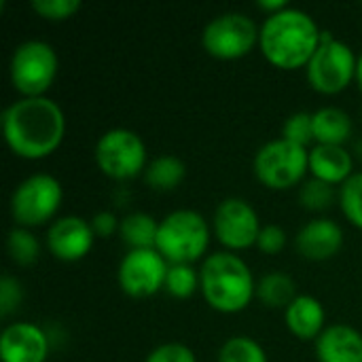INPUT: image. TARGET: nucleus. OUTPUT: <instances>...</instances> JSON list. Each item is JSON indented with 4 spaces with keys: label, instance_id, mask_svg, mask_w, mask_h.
I'll return each instance as SVG.
<instances>
[{
    "label": "nucleus",
    "instance_id": "33",
    "mask_svg": "<svg viewBox=\"0 0 362 362\" xmlns=\"http://www.w3.org/2000/svg\"><path fill=\"white\" fill-rule=\"evenodd\" d=\"M119 227H121V221H119L112 212H108V210L95 212L93 218H91V229H93V233L100 235V238H110V235H115V233L119 231Z\"/></svg>",
    "mask_w": 362,
    "mask_h": 362
},
{
    "label": "nucleus",
    "instance_id": "21",
    "mask_svg": "<svg viewBox=\"0 0 362 362\" xmlns=\"http://www.w3.org/2000/svg\"><path fill=\"white\" fill-rule=\"evenodd\" d=\"M157 231H159V221L146 212H132L121 218L119 233L123 242L129 246V250H144V248H155L157 244Z\"/></svg>",
    "mask_w": 362,
    "mask_h": 362
},
{
    "label": "nucleus",
    "instance_id": "3",
    "mask_svg": "<svg viewBox=\"0 0 362 362\" xmlns=\"http://www.w3.org/2000/svg\"><path fill=\"white\" fill-rule=\"evenodd\" d=\"M199 288L204 299L223 314L244 310L257 293L248 265L229 250L214 252L204 261L199 269Z\"/></svg>",
    "mask_w": 362,
    "mask_h": 362
},
{
    "label": "nucleus",
    "instance_id": "17",
    "mask_svg": "<svg viewBox=\"0 0 362 362\" xmlns=\"http://www.w3.org/2000/svg\"><path fill=\"white\" fill-rule=\"evenodd\" d=\"M352 155L341 144H316L310 151V172L329 185H344L352 172Z\"/></svg>",
    "mask_w": 362,
    "mask_h": 362
},
{
    "label": "nucleus",
    "instance_id": "23",
    "mask_svg": "<svg viewBox=\"0 0 362 362\" xmlns=\"http://www.w3.org/2000/svg\"><path fill=\"white\" fill-rule=\"evenodd\" d=\"M218 362H267V354L252 337L235 335L221 346Z\"/></svg>",
    "mask_w": 362,
    "mask_h": 362
},
{
    "label": "nucleus",
    "instance_id": "5",
    "mask_svg": "<svg viewBox=\"0 0 362 362\" xmlns=\"http://www.w3.org/2000/svg\"><path fill=\"white\" fill-rule=\"evenodd\" d=\"M57 74L55 49L38 38L19 42L8 62V76L13 87L23 98L45 95Z\"/></svg>",
    "mask_w": 362,
    "mask_h": 362
},
{
    "label": "nucleus",
    "instance_id": "12",
    "mask_svg": "<svg viewBox=\"0 0 362 362\" xmlns=\"http://www.w3.org/2000/svg\"><path fill=\"white\" fill-rule=\"evenodd\" d=\"M214 233L231 250H244L257 244L261 223L257 210L242 197H227L214 210Z\"/></svg>",
    "mask_w": 362,
    "mask_h": 362
},
{
    "label": "nucleus",
    "instance_id": "9",
    "mask_svg": "<svg viewBox=\"0 0 362 362\" xmlns=\"http://www.w3.org/2000/svg\"><path fill=\"white\" fill-rule=\"evenodd\" d=\"M64 197L62 185L51 174H32L11 193V214L19 227H36L47 223L59 208Z\"/></svg>",
    "mask_w": 362,
    "mask_h": 362
},
{
    "label": "nucleus",
    "instance_id": "14",
    "mask_svg": "<svg viewBox=\"0 0 362 362\" xmlns=\"http://www.w3.org/2000/svg\"><path fill=\"white\" fill-rule=\"evenodd\" d=\"M49 354V339L45 331L32 322L6 325L0 333L2 362H45Z\"/></svg>",
    "mask_w": 362,
    "mask_h": 362
},
{
    "label": "nucleus",
    "instance_id": "2",
    "mask_svg": "<svg viewBox=\"0 0 362 362\" xmlns=\"http://www.w3.org/2000/svg\"><path fill=\"white\" fill-rule=\"evenodd\" d=\"M320 34L322 30L310 13L286 6L267 15L259 32V45L274 66L293 70L308 66L320 45Z\"/></svg>",
    "mask_w": 362,
    "mask_h": 362
},
{
    "label": "nucleus",
    "instance_id": "18",
    "mask_svg": "<svg viewBox=\"0 0 362 362\" xmlns=\"http://www.w3.org/2000/svg\"><path fill=\"white\" fill-rule=\"evenodd\" d=\"M325 308L312 295H297V299L284 310L288 331L299 339H318L325 327Z\"/></svg>",
    "mask_w": 362,
    "mask_h": 362
},
{
    "label": "nucleus",
    "instance_id": "16",
    "mask_svg": "<svg viewBox=\"0 0 362 362\" xmlns=\"http://www.w3.org/2000/svg\"><path fill=\"white\" fill-rule=\"evenodd\" d=\"M318 362H362V335L348 325H331L316 339Z\"/></svg>",
    "mask_w": 362,
    "mask_h": 362
},
{
    "label": "nucleus",
    "instance_id": "20",
    "mask_svg": "<svg viewBox=\"0 0 362 362\" xmlns=\"http://www.w3.org/2000/svg\"><path fill=\"white\" fill-rule=\"evenodd\" d=\"M142 176H144V182L151 189H155V191H172L185 180L187 165H185V161L180 157L165 153V155H159L153 161H148Z\"/></svg>",
    "mask_w": 362,
    "mask_h": 362
},
{
    "label": "nucleus",
    "instance_id": "6",
    "mask_svg": "<svg viewBox=\"0 0 362 362\" xmlns=\"http://www.w3.org/2000/svg\"><path fill=\"white\" fill-rule=\"evenodd\" d=\"M356 62L352 47L322 30L320 45L308 62V78L320 93H339L356 76Z\"/></svg>",
    "mask_w": 362,
    "mask_h": 362
},
{
    "label": "nucleus",
    "instance_id": "13",
    "mask_svg": "<svg viewBox=\"0 0 362 362\" xmlns=\"http://www.w3.org/2000/svg\"><path fill=\"white\" fill-rule=\"evenodd\" d=\"M93 238L95 233L89 221L68 214L51 223L47 231V248L59 261H78L91 250Z\"/></svg>",
    "mask_w": 362,
    "mask_h": 362
},
{
    "label": "nucleus",
    "instance_id": "28",
    "mask_svg": "<svg viewBox=\"0 0 362 362\" xmlns=\"http://www.w3.org/2000/svg\"><path fill=\"white\" fill-rule=\"evenodd\" d=\"M282 138L299 146H308L314 138V112H293L282 123Z\"/></svg>",
    "mask_w": 362,
    "mask_h": 362
},
{
    "label": "nucleus",
    "instance_id": "29",
    "mask_svg": "<svg viewBox=\"0 0 362 362\" xmlns=\"http://www.w3.org/2000/svg\"><path fill=\"white\" fill-rule=\"evenodd\" d=\"M32 8L45 19H68L81 8V0H32Z\"/></svg>",
    "mask_w": 362,
    "mask_h": 362
},
{
    "label": "nucleus",
    "instance_id": "35",
    "mask_svg": "<svg viewBox=\"0 0 362 362\" xmlns=\"http://www.w3.org/2000/svg\"><path fill=\"white\" fill-rule=\"evenodd\" d=\"M356 81H358V85H361L362 89V51L361 55H358V62H356Z\"/></svg>",
    "mask_w": 362,
    "mask_h": 362
},
{
    "label": "nucleus",
    "instance_id": "25",
    "mask_svg": "<svg viewBox=\"0 0 362 362\" xmlns=\"http://www.w3.org/2000/svg\"><path fill=\"white\" fill-rule=\"evenodd\" d=\"M197 286H199V274L193 269V265H189V263H170L163 288L172 297L187 299L197 291Z\"/></svg>",
    "mask_w": 362,
    "mask_h": 362
},
{
    "label": "nucleus",
    "instance_id": "10",
    "mask_svg": "<svg viewBox=\"0 0 362 362\" xmlns=\"http://www.w3.org/2000/svg\"><path fill=\"white\" fill-rule=\"evenodd\" d=\"M259 28L255 19L240 11H227L212 17L204 32V49L218 59H235L246 55L259 42Z\"/></svg>",
    "mask_w": 362,
    "mask_h": 362
},
{
    "label": "nucleus",
    "instance_id": "8",
    "mask_svg": "<svg viewBox=\"0 0 362 362\" xmlns=\"http://www.w3.org/2000/svg\"><path fill=\"white\" fill-rule=\"evenodd\" d=\"M98 168L117 180L134 178L146 168V146L142 138L127 127H112L104 132L93 148Z\"/></svg>",
    "mask_w": 362,
    "mask_h": 362
},
{
    "label": "nucleus",
    "instance_id": "1",
    "mask_svg": "<svg viewBox=\"0 0 362 362\" xmlns=\"http://www.w3.org/2000/svg\"><path fill=\"white\" fill-rule=\"evenodd\" d=\"M66 129L59 104L47 95L19 98L2 112V134L11 151L25 159L51 155Z\"/></svg>",
    "mask_w": 362,
    "mask_h": 362
},
{
    "label": "nucleus",
    "instance_id": "19",
    "mask_svg": "<svg viewBox=\"0 0 362 362\" xmlns=\"http://www.w3.org/2000/svg\"><path fill=\"white\" fill-rule=\"evenodd\" d=\"M352 134V119L344 108L322 106L314 112V138L318 144H341Z\"/></svg>",
    "mask_w": 362,
    "mask_h": 362
},
{
    "label": "nucleus",
    "instance_id": "34",
    "mask_svg": "<svg viewBox=\"0 0 362 362\" xmlns=\"http://www.w3.org/2000/svg\"><path fill=\"white\" fill-rule=\"evenodd\" d=\"M259 6L265 8V11H272V13H278L282 8H286V0H259Z\"/></svg>",
    "mask_w": 362,
    "mask_h": 362
},
{
    "label": "nucleus",
    "instance_id": "4",
    "mask_svg": "<svg viewBox=\"0 0 362 362\" xmlns=\"http://www.w3.org/2000/svg\"><path fill=\"white\" fill-rule=\"evenodd\" d=\"M210 242V229L206 218L189 208L174 210L159 221L155 248L168 263H193L197 261Z\"/></svg>",
    "mask_w": 362,
    "mask_h": 362
},
{
    "label": "nucleus",
    "instance_id": "11",
    "mask_svg": "<svg viewBox=\"0 0 362 362\" xmlns=\"http://www.w3.org/2000/svg\"><path fill=\"white\" fill-rule=\"evenodd\" d=\"M170 263L161 257L157 248L129 250L119 263V284L121 288L136 299L155 295L165 284Z\"/></svg>",
    "mask_w": 362,
    "mask_h": 362
},
{
    "label": "nucleus",
    "instance_id": "30",
    "mask_svg": "<svg viewBox=\"0 0 362 362\" xmlns=\"http://www.w3.org/2000/svg\"><path fill=\"white\" fill-rule=\"evenodd\" d=\"M21 299H23L21 284L17 282V278L4 274V276L0 278V316H2V318L11 316V314L19 308Z\"/></svg>",
    "mask_w": 362,
    "mask_h": 362
},
{
    "label": "nucleus",
    "instance_id": "27",
    "mask_svg": "<svg viewBox=\"0 0 362 362\" xmlns=\"http://www.w3.org/2000/svg\"><path fill=\"white\" fill-rule=\"evenodd\" d=\"M333 199H335L333 185L325 182L320 178H310L299 189V202H301V206L308 208V210H314V212H320V210L331 208Z\"/></svg>",
    "mask_w": 362,
    "mask_h": 362
},
{
    "label": "nucleus",
    "instance_id": "26",
    "mask_svg": "<svg viewBox=\"0 0 362 362\" xmlns=\"http://www.w3.org/2000/svg\"><path fill=\"white\" fill-rule=\"evenodd\" d=\"M339 206L346 218L362 229V172L352 174L339 189Z\"/></svg>",
    "mask_w": 362,
    "mask_h": 362
},
{
    "label": "nucleus",
    "instance_id": "32",
    "mask_svg": "<svg viewBox=\"0 0 362 362\" xmlns=\"http://www.w3.org/2000/svg\"><path fill=\"white\" fill-rule=\"evenodd\" d=\"M257 246L267 255H276L286 246V231L276 223L263 225L261 233H259V240H257Z\"/></svg>",
    "mask_w": 362,
    "mask_h": 362
},
{
    "label": "nucleus",
    "instance_id": "22",
    "mask_svg": "<svg viewBox=\"0 0 362 362\" xmlns=\"http://www.w3.org/2000/svg\"><path fill=\"white\" fill-rule=\"evenodd\" d=\"M257 297L267 308H288L297 299V286L295 280L288 274L282 272H269L265 274L257 284Z\"/></svg>",
    "mask_w": 362,
    "mask_h": 362
},
{
    "label": "nucleus",
    "instance_id": "7",
    "mask_svg": "<svg viewBox=\"0 0 362 362\" xmlns=\"http://www.w3.org/2000/svg\"><path fill=\"white\" fill-rule=\"evenodd\" d=\"M257 178L269 189H288L310 170V151L284 138L265 142L252 161Z\"/></svg>",
    "mask_w": 362,
    "mask_h": 362
},
{
    "label": "nucleus",
    "instance_id": "15",
    "mask_svg": "<svg viewBox=\"0 0 362 362\" xmlns=\"http://www.w3.org/2000/svg\"><path fill=\"white\" fill-rule=\"evenodd\" d=\"M341 244H344V231L331 218H314L305 223L295 238V246L299 255L312 261L331 259L333 255L339 252Z\"/></svg>",
    "mask_w": 362,
    "mask_h": 362
},
{
    "label": "nucleus",
    "instance_id": "31",
    "mask_svg": "<svg viewBox=\"0 0 362 362\" xmlns=\"http://www.w3.org/2000/svg\"><path fill=\"white\" fill-rule=\"evenodd\" d=\"M144 362H197L195 354L191 348H187L185 344H161L157 346Z\"/></svg>",
    "mask_w": 362,
    "mask_h": 362
},
{
    "label": "nucleus",
    "instance_id": "24",
    "mask_svg": "<svg viewBox=\"0 0 362 362\" xmlns=\"http://www.w3.org/2000/svg\"><path fill=\"white\" fill-rule=\"evenodd\" d=\"M6 250L17 265H32L40 255V244L28 227H13L6 238Z\"/></svg>",
    "mask_w": 362,
    "mask_h": 362
}]
</instances>
